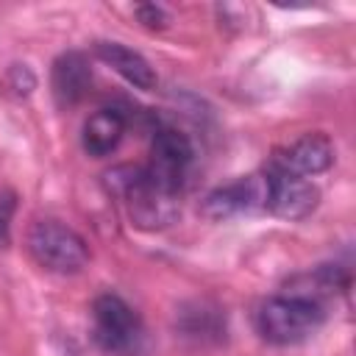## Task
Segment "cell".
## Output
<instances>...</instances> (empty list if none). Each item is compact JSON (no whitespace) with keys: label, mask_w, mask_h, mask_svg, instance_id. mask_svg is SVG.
<instances>
[{"label":"cell","mask_w":356,"mask_h":356,"mask_svg":"<svg viewBox=\"0 0 356 356\" xmlns=\"http://www.w3.org/2000/svg\"><path fill=\"white\" fill-rule=\"evenodd\" d=\"M267 172L245 175L228 186L214 189L203 200V214L211 220H228L234 214L267 211Z\"/></svg>","instance_id":"obj_6"},{"label":"cell","mask_w":356,"mask_h":356,"mask_svg":"<svg viewBox=\"0 0 356 356\" xmlns=\"http://www.w3.org/2000/svg\"><path fill=\"white\" fill-rule=\"evenodd\" d=\"M25 242L33 261L58 275L81 273L89 261V248L83 236L58 220H36L28 228Z\"/></svg>","instance_id":"obj_3"},{"label":"cell","mask_w":356,"mask_h":356,"mask_svg":"<svg viewBox=\"0 0 356 356\" xmlns=\"http://www.w3.org/2000/svg\"><path fill=\"white\" fill-rule=\"evenodd\" d=\"M334 161V147L328 142V136L323 134H306L300 139H295L289 147L281 150V156L275 159V167L292 175H317L323 170H328Z\"/></svg>","instance_id":"obj_8"},{"label":"cell","mask_w":356,"mask_h":356,"mask_svg":"<svg viewBox=\"0 0 356 356\" xmlns=\"http://www.w3.org/2000/svg\"><path fill=\"white\" fill-rule=\"evenodd\" d=\"M95 53L103 64H108L131 86H136V89H153L156 86V72H153L150 61L145 56H139L136 50H131L120 42H97Z\"/></svg>","instance_id":"obj_10"},{"label":"cell","mask_w":356,"mask_h":356,"mask_svg":"<svg viewBox=\"0 0 356 356\" xmlns=\"http://www.w3.org/2000/svg\"><path fill=\"white\" fill-rule=\"evenodd\" d=\"M92 337L108 353H131L142 339V323L120 295H100L92 303Z\"/></svg>","instance_id":"obj_4"},{"label":"cell","mask_w":356,"mask_h":356,"mask_svg":"<svg viewBox=\"0 0 356 356\" xmlns=\"http://www.w3.org/2000/svg\"><path fill=\"white\" fill-rule=\"evenodd\" d=\"M17 209V195L11 189H0V248L11 242V217Z\"/></svg>","instance_id":"obj_12"},{"label":"cell","mask_w":356,"mask_h":356,"mask_svg":"<svg viewBox=\"0 0 356 356\" xmlns=\"http://www.w3.org/2000/svg\"><path fill=\"white\" fill-rule=\"evenodd\" d=\"M125 114L120 108H97L83 122V150L95 159L108 156L117 150L122 134H125Z\"/></svg>","instance_id":"obj_11"},{"label":"cell","mask_w":356,"mask_h":356,"mask_svg":"<svg viewBox=\"0 0 356 356\" xmlns=\"http://www.w3.org/2000/svg\"><path fill=\"white\" fill-rule=\"evenodd\" d=\"M108 189L125 203L128 217L142 231H161L178 220L175 192L156 186L145 167H117L108 175Z\"/></svg>","instance_id":"obj_1"},{"label":"cell","mask_w":356,"mask_h":356,"mask_svg":"<svg viewBox=\"0 0 356 356\" xmlns=\"http://www.w3.org/2000/svg\"><path fill=\"white\" fill-rule=\"evenodd\" d=\"M189 164H192V145H189V139L184 134L172 131V128L156 131L153 145H150V161L145 167L147 178L156 186L178 195Z\"/></svg>","instance_id":"obj_5"},{"label":"cell","mask_w":356,"mask_h":356,"mask_svg":"<svg viewBox=\"0 0 356 356\" xmlns=\"http://www.w3.org/2000/svg\"><path fill=\"white\" fill-rule=\"evenodd\" d=\"M6 86L14 89L17 97H25V95H31V89L36 86V81H33V75L28 72V67L14 64V67L8 70V75H6Z\"/></svg>","instance_id":"obj_13"},{"label":"cell","mask_w":356,"mask_h":356,"mask_svg":"<svg viewBox=\"0 0 356 356\" xmlns=\"http://www.w3.org/2000/svg\"><path fill=\"white\" fill-rule=\"evenodd\" d=\"M136 17H139L147 28H164V22H167L164 8H159V6H139V8H136Z\"/></svg>","instance_id":"obj_14"},{"label":"cell","mask_w":356,"mask_h":356,"mask_svg":"<svg viewBox=\"0 0 356 356\" xmlns=\"http://www.w3.org/2000/svg\"><path fill=\"white\" fill-rule=\"evenodd\" d=\"M92 83V70L83 53L78 50H67L53 61V72H50V86H53V97L61 108L75 106Z\"/></svg>","instance_id":"obj_9"},{"label":"cell","mask_w":356,"mask_h":356,"mask_svg":"<svg viewBox=\"0 0 356 356\" xmlns=\"http://www.w3.org/2000/svg\"><path fill=\"white\" fill-rule=\"evenodd\" d=\"M325 320L323 306L303 295H278L261 303L256 314L259 334L273 345H298L320 331Z\"/></svg>","instance_id":"obj_2"},{"label":"cell","mask_w":356,"mask_h":356,"mask_svg":"<svg viewBox=\"0 0 356 356\" xmlns=\"http://www.w3.org/2000/svg\"><path fill=\"white\" fill-rule=\"evenodd\" d=\"M267 184H270L267 186V211H273L275 217H284V220L309 217L320 200V192L309 178L284 172L278 167L267 170Z\"/></svg>","instance_id":"obj_7"}]
</instances>
